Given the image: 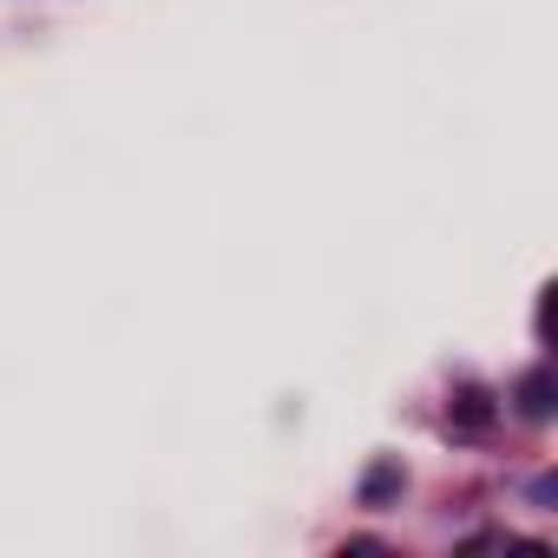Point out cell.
<instances>
[{"label":"cell","mask_w":558,"mask_h":558,"mask_svg":"<svg viewBox=\"0 0 558 558\" xmlns=\"http://www.w3.org/2000/svg\"><path fill=\"white\" fill-rule=\"evenodd\" d=\"M486 421H493V401H486L480 388H460V395H453V427H466V434H480Z\"/></svg>","instance_id":"obj_2"},{"label":"cell","mask_w":558,"mask_h":558,"mask_svg":"<svg viewBox=\"0 0 558 558\" xmlns=\"http://www.w3.org/2000/svg\"><path fill=\"white\" fill-rule=\"evenodd\" d=\"M551 395H558V381H551V368H538V375H525V388H519V414H525V421H545V414H551Z\"/></svg>","instance_id":"obj_1"},{"label":"cell","mask_w":558,"mask_h":558,"mask_svg":"<svg viewBox=\"0 0 558 558\" xmlns=\"http://www.w3.org/2000/svg\"><path fill=\"white\" fill-rule=\"evenodd\" d=\"M395 493H401V466H395V460L368 466V480H362V499H368V506H381V499H395Z\"/></svg>","instance_id":"obj_3"}]
</instances>
